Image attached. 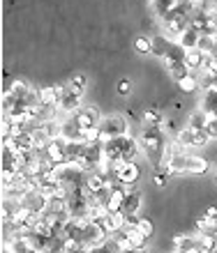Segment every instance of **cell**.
<instances>
[{
	"label": "cell",
	"mask_w": 217,
	"mask_h": 253,
	"mask_svg": "<svg viewBox=\"0 0 217 253\" xmlns=\"http://www.w3.org/2000/svg\"><path fill=\"white\" fill-rule=\"evenodd\" d=\"M139 140H141V150L146 152V157H148L153 164H155V161L160 164V159H162V150H164V145H166L162 126H143Z\"/></svg>",
	"instance_id": "6da1fadb"
},
{
	"label": "cell",
	"mask_w": 217,
	"mask_h": 253,
	"mask_svg": "<svg viewBox=\"0 0 217 253\" xmlns=\"http://www.w3.org/2000/svg\"><path fill=\"white\" fill-rule=\"evenodd\" d=\"M100 129H102V143H108L113 138H122L129 133V125L122 115H108L100 122Z\"/></svg>",
	"instance_id": "7a4b0ae2"
},
{
	"label": "cell",
	"mask_w": 217,
	"mask_h": 253,
	"mask_svg": "<svg viewBox=\"0 0 217 253\" xmlns=\"http://www.w3.org/2000/svg\"><path fill=\"white\" fill-rule=\"evenodd\" d=\"M141 177V168L136 166L134 161H122V166L115 173V180L122 184V189H136V182Z\"/></svg>",
	"instance_id": "3957f363"
},
{
	"label": "cell",
	"mask_w": 217,
	"mask_h": 253,
	"mask_svg": "<svg viewBox=\"0 0 217 253\" xmlns=\"http://www.w3.org/2000/svg\"><path fill=\"white\" fill-rule=\"evenodd\" d=\"M72 118H74L76 125L81 126V131H83V129H90V126H97L100 122H102V120H100V115H97V111L93 106L79 108V111H76Z\"/></svg>",
	"instance_id": "277c9868"
},
{
	"label": "cell",
	"mask_w": 217,
	"mask_h": 253,
	"mask_svg": "<svg viewBox=\"0 0 217 253\" xmlns=\"http://www.w3.org/2000/svg\"><path fill=\"white\" fill-rule=\"evenodd\" d=\"M21 205L26 207L30 214H44L47 212V207H49V200L44 198L40 191H30L26 198L21 200Z\"/></svg>",
	"instance_id": "5b68a950"
},
{
	"label": "cell",
	"mask_w": 217,
	"mask_h": 253,
	"mask_svg": "<svg viewBox=\"0 0 217 253\" xmlns=\"http://www.w3.org/2000/svg\"><path fill=\"white\" fill-rule=\"evenodd\" d=\"M67 85H69V83H67ZM81 97H83V94H76L74 90H72V85H69L67 94L58 101V108L62 111V115H74L79 108H83L81 106Z\"/></svg>",
	"instance_id": "8992f818"
},
{
	"label": "cell",
	"mask_w": 217,
	"mask_h": 253,
	"mask_svg": "<svg viewBox=\"0 0 217 253\" xmlns=\"http://www.w3.org/2000/svg\"><path fill=\"white\" fill-rule=\"evenodd\" d=\"M173 249L180 253H201L197 235H176L173 237Z\"/></svg>",
	"instance_id": "52a82bcc"
},
{
	"label": "cell",
	"mask_w": 217,
	"mask_h": 253,
	"mask_svg": "<svg viewBox=\"0 0 217 253\" xmlns=\"http://www.w3.org/2000/svg\"><path fill=\"white\" fill-rule=\"evenodd\" d=\"M178 7H180V0H153V9L160 21H166L173 12H178Z\"/></svg>",
	"instance_id": "ba28073f"
},
{
	"label": "cell",
	"mask_w": 217,
	"mask_h": 253,
	"mask_svg": "<svg viewBox=\"0 0 217 253\" xmlns=\"http://www.w3.org/2000/svg\"><path fill=\"white\" fill-rule=\"evenodd\" d=\"M139 207H141V191H139V189H129L125 200H122L120 212L125 214V216H132V214L139 212Z\"/></svg>",
	"instance_id": "9c48e42d"
},
{
	"label": "cell",
	"mask_w": 217,
	"mask_h": 253,
	"mask_svg": "<svg viewBox=\"0 0 217 253\" xmlns=\"http://www.w3.org/2000/svg\"><path fill=\"white\" fill-rule=\"evenodd\" d=\"M204 58H206L204 51H199V48H192V51H185L183 62L187 65V69H190L192 74H199L201 69H204Z\"/></svg>",
	"instance_id": "30bf717a"
},
{
	"label": "cell",
	"mask_w": 217,
	"mask_h": 253,
	"mask_svg": "<svg viewBox=\"0 0 217 253\" xmlns=\"http://www.w3.org/2000/svg\"><path fill=\"white\" fill-rule=\"evenodd\" d=\"M153 40V55L155 58H166L171 51V46H173V40H169L166 35H155V37H150Z\"/></svg>",
	"instance_id": "8fae6325"
},
{
	"label": "cell",
	"mask_w": 217,
	"mask_h": 253,
	"mask_svg": "<svg viewBox=\"0 0 217 253\" xmlns=\"http://www.w3.org/2000/svg\"><path fill=\"white\" fill-rule=\"evenodd\" d=\"M62 138L69 140V143H79L81 140V126L76 125L72 115H67L62 120Z\"/></svg>",
	"instance_id": "7c38bea8"
},
{
	"label": "cell",
	"mask_w": 217,
	"mask_h": 253,
	"mask_svg": "<svg viewBox=\"0 0 217 253\" xmlns=\"http://www.w3.org/2000/svg\"><path fill=\"white\" fill-rule=\"evenodd\" d=\"M187 157H190V152L173 154V159L169 161V166H166L164 173H169V175H187Z\"/></svg>",
	"instance_id": "4fadbf2b"
},
{
	"label": "cell",
	"mask_w": 217,
	"mask_h": 253,
	"mask_svg": "<svg viewBox=\"0 0 217 253\" xmlns=\"http://www.w3.org/2000/svg\"><path fill=\"white\" fill-rule=\"evenodd\" d=\"M122 230H125V235H127V240H129V244H132L136 251H146V242H148V237H146V235H143L139 228L125 226Z\"/></svg>",
	"instance_id": "5bb4252c"
},
{
	"label": "cell",
	"mask_w": 217,
	"mask_h": 253,
	"mask_svg": "<svg viewBox=\"0 0 217 253\" xmlns=\"http://www.w3.org/2000/svg\"><path fill=\"white\" fill-rule=\"evenodd\" d=\"M178 44L185 48V51H192V48H199V42H201V33H197L194 28H187L180 37H178Z\"/></svg>",
	"instance_id": "9a60e30c"
},
{
	"label": "cell",
	"mask_w": 217,
	"mask_h": 253,
	"mask_svg": "<svg viewBox=\"0 0 217 253\" xmlns=\"http://www.w3.org/2000/svg\"><path fill=\"white\" fill-rule=\"evenodd\" d=\"M187 173L192 175H206L208 173V161L204 157H199V154H192L187 157Z\"/></svg>",
	"instance_id": "2e32d148"
},
{
	"label": "cell",
	"mask_w": 217,
	"mask_h": 253,
	"mask_svg": "<svg viewBox=\"0 0 217 253\" xmlns=\"http://www.w3.org/2000/svg\"><path fill=\"white\" fill-rule=\"evenodd\" d=\"M125 196H127V189H122V187L108 193V200H107V210H108V212H120Z\"/></svg>",
	"instance_id": "e0dca14e"
},
{
	"label": "cell",
	"mask_w": 217,
	"mask_h": 253,
	"mask_svg": "<svg viewBox=\"0 0 217 253\" xmlns=\"http://www.w3.org/2000/svg\"><path fill=\"white\" fill-rule=\"evenodd\" d=\"M201 111H206L208 115H217V90H204Z\"/></svg>",
	"instance_id": "ac0fdd59"
},
{
	"label": "cell",
	"mask_w": 217,
	"mask_h": 253,
	"mask_svg": "<svg viewBox=\"0 0 217 253\" xmlns=\"http://www.w3.org/2000/svg\"><path fill=\"white\" fill-rule=\"evenodd\" d=\"M176 143L183 147V150H187V152H190L192 147H194V131H192L190 126L178 129V131H176Z\"/></svg>",
	"instance_id": "d6986e66"
},
{
	"label": "cell",
	"mask_w": 217,
	"mask_h": 253,
	"mask_svg": "<svg viewBox=\"0 0 217 253\" xmlns=\"http://www.w3.org/2000/svg\"><path fill=\"white\" fill-rule=\"evenodd\" d=\"M178 87H180V92H185V94H192V92H197V90H201L197 74H190V76L180 79L178 81Z\"/></svg>",
	"instance_id": "ffe728a7"
},
{
	"label": "cell",
	"mask_w": 217,
	"mask_h": 253,
	"mask_svg": "<svg viewBox=\"0 0 217 253\" xmlns=\"http://www.w3.org/2000/svg\"><path fill=\"white\" fill-rule=\"evenodd\" d=\"M86 187H88L93 193L104 191V189H107V177H104V175H100V173L95 170V173L88 175V180H86Z\"/></svg>",
	"instance_id": "44dd1931"
},
{
	"label": "cell",
	"mask_w": 217,
	"mask_h": 253,
	"mask_svg": "<svg viewBox=\"0 0 217 253\" xmlns=\"http://www.w3.org/2000/svg\"><path fill=\"white\" fill-rule=\"evenodd\" d=\"M141 122H143V126H160V122H162V113H160L155 106H150V108L143 111Z\"/></svg>",
	"instance_id": "7402d4cb"
},
{
	"label": "cell",
	"mask_w": 217,
	"mask_h": 253,
	"mask_svg": "<svg viewBox=\"0 0 217 253\" xmlns=\"http://www.w3.org/2000/svg\"><path fill=\"white\" fill-rule=\"evenodd\" d=\"M7 90H9V92H12V94H14V97H16V99H19V101H21V99H26L28 94L33 92V87L28 85L26 81H14V83H12V85H9V87H7Z\"/></svg>",
	"instance_id": "603a6c76"
},
{
	"label": "cell",
	"mask_w": 217,
	"mask_h": 253,
	"mask_svg": "<svg viewBox=\"0 0 217 253\" xmlns=\"http://www.w3.org/2000/svg\"><path fill=\"white\" fill-rule=\"evenodd\" d=\"M81 140L83 143H88V145H93V143H102V129H100V125L90 126V129H83Z\"/></svg>",
	"instance_id": "cb8c5ba5"
},
{
	"label": "cell",
	"mask_w": 217,
	"mask_h": 253,
	"mask_svg": "<svg viewBox=\"0 0 217 253\" xmlns=\"http://www.w3.org/2000/svg\"><path fill=\"white\" fill-rule=\"evenodd\" d=\"M7 249H9L12 253H37L33 247H30V244H28L26 237H21V240L9 242V244H7Z\"/></svg>",
	"instance_id": "d4e9b609"
},
{
	"label": "cell",
	"mask_w": 217,
	"mask_h": 253,
	"mask_svg": "<svg viewBox=\"0 0 217 253\" xmlns=\"http://www.w3.org/2000/svg\"><path fill=\"white\" fill-rule=\"evenodd\" d=\"M37 94H40L42 104H58V97H55V85L37 87Z\"/></svg>",
	"instance_id": "484cf974"
},
{
	"label": "cell",
	"mask_w": 217,
	"mask_h": 253,
	"mask_svg": "<svg viewBox=\"0 0 217 253\" xmlns=\"http://www.w3.org/2000/svg\"><path fill=\"white\" fill-rule=\"evenodd\" d=\"M134 51L141 55H148L153 53V40L150 37H136L134 40Z\"/></svg>",
	"instance_id": "4316f807"
},
{
	"label": "cell",
	"mask_w": 217,
	"mask_h": 253,
	"mask_svg": "<svg viewBox=\"0 0 217 253\" xmlns=\"http://www.w3.org/2000/svg\"><path fill=\"white\" fill-rule=\"evenodd\" d=\"M169 72H171V76H173V81H176V83L180 79H185V76H190V74H192L190 69H187V65H185V62H176V65L171 67Z\"/></svg>",
	"instance_id": "83f0119b"
},
{
	"label": "cell",
	"mask_w": 217,
	"mask_h": 253,
	"mask_svg": "<svg viewBox=\"0 0 217 253\" xmlns=\"http://www.w3.org/2000/svg\"><path fill=\"white\" fill-rule=\"evenodd\" d=\"M190 129L194 131V147H204V145H208L211 136L206 133V129H194V126H190Z\"/></svg>",
	"instance_id": "f1b7e54d"
},
{
	"label": "cell",
	"mask_w": 217,
	"mask_h": 253,
	"mask_svg": "<svg viewBox=\"0 0 217 253\" xmlns=\"http://www.w3.org/2000/svg\"><path fill=\"white\" fill-rule=\"evenodd\" d=\"M136 228H139V230H141L146 237H150V235L155 233V226H153V223H150L146 216H141V219H139V226H136Z\"/></svg>",
	"instance_id": "f546056e"
},
{
	"label": "cell",
	"mask_w": 217,
	"mask_h": 253,
	"mask_svg": "<svg viewBox=\"0 0 217 253\" xmlns=\"http://www.w3.org/2000/svg\"><path fill=\"white\" fill-rule=\"evenodd\" d=\"M153 184L155 187H166V173H153Z\"/></svg>",
	"instance_id": "4dcf8cb0"
},
{
	"label": "cell",
	"mask_w": 217,
	"mask_h": 253,
	"mask_svg": "<svg viewBox=\"0 0 217 253\" xmlns=\"http://www.w3.org/2000/svg\"><path fill=\"white\" fill-rule=\"evenodd\" d=\"M74 87H81V90H86V76L83 74H76V76H72V81H69Z\"/></svg>",
	"instance_id": "1f68e13d"
},
{
	"label": "cell",
	"mask_w": 217,
	"mask_h": 253,
	"mask_svg": "<svg viewBox=\"0 0 217 253\" xmlns=\"http://www.w3.org/2000/svg\"><path fill=\"white\" fill-rule=\"evenodd\" d=\"M129 90H132L129 81H120V83H118V92L120 94H129Z\"/></svg>",
	"instance_id": "d6a6232c"
},
{
	"label": "cell",
	"mask_w": 217,
	"mask_h": 253,
	"mask_svg": "<svg viewBox=\"0 0 217 253\" xmlns=\"http://www.w3.org/2000/svg\"><path fill=\"white\" fill-rule=\"evenodd\" d=\"M90 253H108V251H107V249H104V247H97V249H93V251H90Z\"/></svg>",
	"instance_id": "836d02e7"
},
{
	"label": "cell",
	"mask_w": 217,
	"mask_h": 253,
	"mask_svg": "<svg viewBox=\"0 0 217 253\" xmlns=\"http://www.w3.org/2000/svg\"><path fill=\"white\" fill-rule=\"evenodd\" d=\"M2 253H12V251H9V249H7V247H2Z\"/></svg>",
	"instance_id": "e575fe53"
},
{
	"label": "cell",
	"mask_w": 217,
	"mask_h": 253,
	"mask_svg": "<svg viewBox=\"0 0 217 253\" xmlns=\"http://www.w3.org/2000/svg\"><path fill=\"white\" fill-rule=\"evenodd\" d=\"M141 253H150V251H141Z\"/></svg>",
	"instance_id": "d590c367"
},
{
	"label": "cell",
	"mask_w": 217,
	"mask_h": 253,
	"mask_svg": "<svg viewBox=\"0 0 217 253\" xmlns=\"http://www.w3.org/2000/svg\"><path fill=\"white\" fill-rule=\"evenodd\" d=\"M215 253H217V247H215Z\"/></svg>",
	"instance_id": "8d00e7d4"
}]
</instances>
